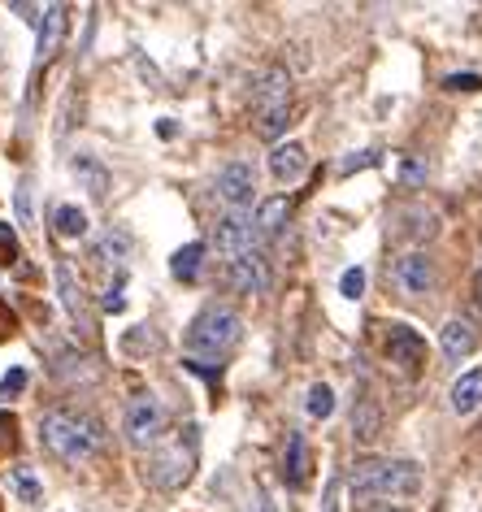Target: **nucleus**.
Listing matches in <instances>:
<instances>
[{
  "label": "nucleus",
  "mask_w": 482,
  "mask_h": 512,
  "mask_svg": "<svg viewBox=\"0 0 482 512\" xmlns=\"http://www.w3.org/2000/svg\"><path fill=\"white\" fill-rule=\"evenodd\" d=\"M287 122H291V109H278V113H265V118H257V131L265 139H274V135L287 131Z\"/></svg>",
  "instance_id": "obj_27"
},
{
  "label": "nucleus",
  "mask_w": 482,
  "mask_h": 512,
  "mask_svg": "<svg viewBox=\"0 0 482 512\" xmlns=\"http://www.w3.org/2000/svg\"><path fill=\"white\" fill-rule=\"evenodd\" d=\"M244 339V317H239L231 304H209V309L196 313V322L187 326V352L192 356H209V361L222 365V356Z\"/></svg>",
  "instance_id": "obj_3"
},
{
  "label": "nucleus",
  "mask_w": 482,
  "mask_h": 512,
  "mask_svg": "<svg viewBox=\"0 0 482 512\" xmlns=\"http://www.w3.org/2000/svg\"><path fill=\"white\" fill-rule=\"evenodd\" d=\"M452 413L456 417H469L482 408V369H469V374H461L452 382V395H448Z\"/></svg>",
  "instance_id": "obj_16"
},
{
  "label": "nucleus",
  "mask_w": 482,
  "mask_h": 512,
  "mask_svg": "<svg viewBox=\"0 0 482 512\" xmlns=\"http://www.w3.org/2000/svg\"><path fill=\"white\" fill-rule=\"evenodd\" d=\"M14 447H18V417L0 413V452H14Z\"/></svg>",
  "instance_id": "obj_29"
},
{
  "label": "nucleus",
  "mask_w": 482,
  "mask_h": 512,
  "mask_svg": "<svg viewBox=\"0 0 482 512\" xmlns=\"http://www.w3.org/2000/svg\"><path fill=\"white\" fill-rule=\"evenodd\" d=\"M213 191H218L222 204H231V209H244L257 196V165L252 161H231L222 165L218 178H213Z\"/></svg>",
  "instance_id": "obj_8"
},
{
  "label": "nucleus",
  "mask_w": 482,
  "mask_h": 512,
  "mask_svg": "<svg viewBox=\"0 0 482 512\" xmlns=\"http://www.w3.org/2000/svg\"><path fill=\"white\" fill-rule=\"evenodd\" d=\"M404 217H409V235H413V239H430V235H435V230H439L435 213L422 209V204H413V209H404Z\"/></svg>",
  "instance_id": "obj_25"
},
{
  "label": "nucleus",
  "mask_w": 482,
  "mask_h": 512,
  "mask_svg": "<svg viewBox=\"0 0 482 512\" xmlns=\"http://www.w3.org/2000/svg\"><path fill=\"white\" fill-rule=\"evenodd\" d=\"M378 152H365V157H348L344 165H339V174H352V170H365V165H374Z\"/></svg>",
  "instance_id": "obj_35"
},
{
  "label": "nucleus",
  "mask_w": 482,
  "mask_h": 512,
  "mask_svg": "<svg viewBox=\"0 0 482 512\" xmlns=\"http://www.w3.org/2000/svg\"><path fill=\"white\" fill-rule=\"evenodd\" d=\"M196 452H200V430L187 421L174 439L152 447V456H148L152 486H161V491H179V486H187V478L196 473Z\"/></svg>",
  "instance_id": "obj_4"
},
{
  "label": "nucleus",
  "mask_w": 482,
  "mask_h": 512,
  "mask_svg": "<svg viewBox=\"0 0 482 512\" xmlns=\"http://www.w3.org/2000/svg\"><path fill=\"white\" fill-rule=\"evenodd\" d=\"M391 278L404 296H430L435 291V261L426 252H404L396 265H391Z\"/></svg>",
  "instance_id": "obj_9"
},
{
  "label": "nucleus",
  "mask_w": 482,
  "mask_h": 512,
  "mask_svg": "<svg viewBox=\"0 0 482 512\" xmlns=\"http://www.w3.org/2000/svg\"><path fill=\"white\" fill-rule=\"evenodd\" d=\"M22 391H27V369H9L5 382H0V395L14 400V395H22Z\"/></svg>",
  "instance_id": "obj_30"
},
{
  "label": "nucleus",
  "mask_w": 482,
  "mask_h": 512,
  "mask_svg": "<svg viewBox=\"0 0 482 512\" xmlns=\"http://www.w3.org/2000/svg\"><path fill=\"white\" fill-rule=\"evenodd\" d=\"M200 261H205V243H187V248H179L170 256V274L183 278V283H196V278H200Z\"/></svg>",
  "instance_id": "obj_20"
},
{
  "label": "nucleus",
  "mask_w": 482,
  "mask_h": 512,
  "mask_svg": "<svg viewBox=\"0 0 482 512\" xmlns=\"http://www.w3.org/2000/svg\"><path fill=\"white\" fill-rule=\"evenodd\" d=\"M57 235H66V239L87 235V213L79 209V204H61L57 209Z\"/></svg>",
  "instance_id": "obj_22"
},
{
  "label": "nucleus",
  "mask_w": 482,
  "mask_h": 512,
  "mask_svg": "<svg viewBox=\"0 0 482 512\" xmlns=\"http://www.w3.org/2000/svg\"><path fill=\"white\" fill-rule=\"evenodd\" d=\"M40 443L48 456H57L61 465H83L87 456L100 452L105 443V426L96 417L79 413V408H53L40 417Z\"/></svg>",
  "instance_id": "obj_1"
},
{
  "label": "nucleus",
  "mask_w": 482,
  "mask_h": 512,
  "mask_svg": "<svg viewBox=\"0 0 482 512\" xmlns=\"http://www.w3.org/2000/svg\"><path fill=\"white\" fill-rule=\"evenodd\" d=\"M122 434H126V443H131V447H139V452H148V447H161V443L170 439L166 404H161L157 395H135V400L126 404Z\"/></svg>",
  "instance_id": "obj_5"
},
{
  "label": "nucleus",
  "mask_w": 482,
  "mask_h": 512,
  "mask_svg": "<svg viewBox=\"0 0 482 512\" xmlns=\"http://www.w3.org/2000/svg\"><path fill=\"white\" fill-rule=\"evenodd\" d=\"M378 512H404V508H378Z\"/></svg>",
  "instance_id": "obj_40"
},
{
  "label": "nucleus",
  "mask_w": 482,
  "mask_h": 512,
  "mask_svg": "<svg viewBox=\"0 0 482 512\" xmlns=\"http://www.w3.org/2000/svg\"><path fill=\"white\" fill-rule=\"evenodd\" d=\"M304 170H309V152H304V144H274L270 174L278 178V183H291V178H300Z\"/></svg>",
  "instance_id": "obj_17"
},
{
  "label": "nucleus",
  "mask_w": 482,
  "mask_h": 512,
  "mask_svg": "<svg viewBox=\"0 0 482 512\" xmlns=\"http://www.w3.org/2000/svg\"><path fill=\"white\" fill-rule=\"evenodd\" d=\"M283 482L291 491H300L304 482H309V443H304L300 430L287 434V452H283Z\"/></svg>",
  "instance_id": "obj_15"
},
{
  "label": "nucleus",
  "mask_w": 482,
  "mask_h": 512,
  "mask_svg": "<svg viewBox=\"0 0 482 512\" xmlns=\"http://www.w3.org/2000/svg\"><path fill=\"white\" fill-rule=\"evenodd\" d=\"M331 413H335V391L326 382L309 387V417H331Z\"/></svg>",
  "instance_id": "obj_26"
},
{
  "label": "nucleus",
  "mask_w": 482,
  "mask_h": 512,
  "mask_svg": "<svg viewBox=\"0 0 482 512\" xmlns=\"http://www.w3.org/2000/svg\"><path fill=\"white\" fill-rule=\"evenodd\" d=\"M422 486V469L413 460H357L348 473L352 499H404Z\"/></svg>",
  "instance_id": "obj_2"
},
{
  "label": "nucleus",
  "mask_w": 482,
  "mask_h": 512,
  "mask_svg": "<svg viewBox=\"0 0 482 512\" xmlns=\"http://www.w3.org/2000/svg\"><path fill=\"white\" fill-rule=\"evenodd\" d=\"M9 482H14V491L27 499V504H40V499H44V486H40V478H35L27 465H18L14 473H9Z\"/></svg>",
  "instance_id": "obj_23"
},
{
  "label": "nucleus",
  "mask_w": 482,
  "mask_h": 512,
  "mask_svg": "<svg viewBox=\"0 0 482 512\" xmlns=\"http://www.w3.org/2000/svg\"><path fill=\"white\" fill-rule=\"evenodd\" d=\"M252 512H278V504L265 491H257V499H252Z\"/></svg>",
  "instance_id": "obj_37"
},
{
  "label": "nucleus",
  "mask_w": 482,
  "mask_h": 512,
  "mask_svg": "<svg viewBox=\"0 0 482 512\" xmlns=\"http://www.w3.org/2000/svg\"><path fill=\"white\" fill-rule=\"evenodd\" d=\"M126 252H131V235H126V230H105V235H100V243H96V256H100V261H113V265H118V270H122V265H126Z\"/></svg>",
  "instance_id": "obj_21"
},
{
  "label": "nucleus",
  "mask_w": 482,
  "mask_h": 512,
  "mask_svg": "<svg viewBox=\"0 0 482 512\" xmlns=\"http://www.w3.org/2000/svg\"><path fill=\"white\" fill-rule=\"evenodd\" d=\"M422 178H426V170H422V165H417V161L404 165V183H422Z\"/></svg>",
  "instance_id": "obj_38"
},
{
  "label": "nucleus",
  "mask_w": 482,
  "mask_h": 512,
  "mask_svg": "<svg viewBox=\"0 0 482 512\" xmlns=\"http://www.w3.org/2000/svg\"><path fill=\"white\" fill-rule=\"evenodd\" d=\"M18 235H14V226L9 222H0V265H14L18 261Z\"/></svg>",
  "instance_id": "obj_28"
},
{
  "label": "nucleus",
  "mask_w": 482,
  "mask_h": 512,
  "mask_svg": "<svg viewBox=\"0 0 482 512\" xmlns=\"http://www.w3.org/2000/svg\"><path fill=\"white\" fill-rule=\"evenodd\" d=\"M118 287H122V278H118V283H113V287H109V296H105V300H100V304H105V309H109V313H122V296H118Z\"/></svg>",
  "instance_id": "obj_36"
},
{
  "label": "nucleus",
  "mask_w": 482,
  "mask_h": 512,
  "mask_svg": "<svg viewBox=\"0 0 482 512\" xmlns=\"http://www.w3.org/2000/svg\"><path fill=\"white\" fill-rule=\"evenodd\" d=\"M378 430H383V413H378V404L374 400H357V408H352V439L374 443Z\"/></svg>",
  "instance_id": "obj_18"
},
{
  "label": "nucleus",
  "mask_w": 482,
  "mask_h": 512,
  "mask_svg": "<svg viewBox=\"0 0 482 512\" xmlns=\"http://www.w3.org/2000/svg\"><path fill=\"white\" fill-rule=\"evenodd\" d=\"M61 40H66V5H48L44 22H40V48H35V74H40L48 61L57 57Z\"/></svg>",
  "instance_id": "obj_13"
},
{
  "label": "nucleus",
  "mask_w": 482,
  "mask_h": 512,
  "mask_svg": "<svg viewBox=\"0 0 482 512\" xmlns=\"http://www.w3.org/2000/svg\"><path fill=\"white\" fill-rule=\"evenodd\" d=\"M383 352H387V361L396 365L404 378H417V374L426 369V339L417 335L413 326H404V322H391V326H387Z\"/></svg>",
  "instance_id": "obj_7"
},
{
  "label": "nucleus",
  "mask_w": 482,
  "mask_h": 512,
  "mask_svg": "<svg viewBox=\"0 0 482 512\" xmlns=\"http://www.w3.org/2000/svg\"><path fill=\"white\" fill-rule=\"evenodd\" d=\"M74 174H79V178H83V183H87V191H92V196H105V187H109V174H105V170H100V165H96V161H87V157H79V161H74Z\"/></svg>",
  "instance_id": "obj_24"
},
{
  "label": "nucleus",
  "mask_w": 482,
  "mask_h": 512,
  "mask_svg": "<svg viewBox=\"0 0 482 512\" xmlns=\"http://www.w3.org/2000/svg\"><path fill=\"white\" fill-rule=\"evenodd\" d=\"M226 278H231V287L239 296H261L265 287H270V270H265L261 252L252 256H235V261H226Z\"/></svg>",
  "instance_id": "obj_12"
},
{
  "label": "nucleus",
  "mask_w": 482,
  "mask_h": 512,
  "mask_svg": "<svg viewBox=\"0 0 482 512\" xmlns=\"http://www.w3.org/2000/svg\"><path fill=\"white\" fill-rule=\"evenodd\" d=\"M478 300H482V265H478Z\"/></svg>",
  "instance_id": "obj_39"
},
{
  "label": "nucleus",
  "mask_w": 482,
  "mask_h": 512,
  "mask_svg": "<svg viewBox=\"0 0 482 512\" xmlns=\"http://www.w3.org/2000/svg\"><path fill=\"white\" fill-rule=\"evenodd\" d=\"M339 291H344L348 300H361L365 296V270H348L344 283H339Z\"/></svg>",
  "instance_id": "obj_32"
},
{
  "label": "nucleus",
  "mask_w": 482,
  "mask_h": 512,
  "mask_svg": "<svg viewBox=\"0 0 482 512\" xmlns=\"http://www.w3.org/2000/svg\"><path fill=\"white\" fill-rule=\"evenodd\" d=\"M443 87H448V92H478V87H482V74H448V79H443Z\"/></svg>",
  "instance_id": "obj_31"
},
{
  "label": "nucleus",
  "mask_w": 482,
  "mask_h": 512,
  "mask_svg": "<svg viewBox=\"0 0 482 512\" xmlns=\"http://www.w3.org/2000/svg\"><path fill=\"white\" fill-rule=\"evenodd\" d=\"M14 330H18V317L9 313V304H5V300H0V343L14 339Z\"/></svg>",
  "instance_id": "obj_34"
},
{
  "label": "nucleus",
  "mask_w": 482,
  "mask_h": 512,
  "mask_svg": "<svg viewBox=\"0 0 482 512\" xmlns=\"http://www.w3.org/2000/svg\"><path fill=\"white\" fill-rule=\"evenodd\" d=\"M18 217H22V226H31V183L27 178L18 183Z\"/></svg>",
  "instance_id": "obj_33"
},
{
  "label": "nucleus",
  "mask_w": 482,
  "mask_h": 512,
  "mask_svg": "<svg viewBox=\"0 0 482 512\" xmlns=\"http://www.w3.org/2000/svg\"><path fill=\"white\" fill-rule=\"evenodd\" d=\"M287 217H291V200L270 196V200H261V209H257V230L261 235H278V230L287 226Z\"/></svg>",
  "instance_id": "obj_19"
},
{
  "label": "nucleus",
  "mask_w": 482,
  "mask_h": 512,
  "mask_svg": "<svg viewBox=\"0 0 482 512\" xmlns=\"http://www.w3.org/2000/svg\"><path fill=\"white\" fill-rule=\"evenodd\" d=\"M287 100H291V74H287L283 66L261 70V79L252 83V113H257V118H265V113L287 109Z\"/></svg>",
  "instance_id": "obj_10"
},
{
  "label": "nucleus",
  "mask_w": 482,
  "mask_h": 512,
  "mask_svg": "<svg viewBox=\"0 0 482 512\" xmlns=\"http://www.w3.org/2000/svg\"><path fill=\"white\" fill-rule=\"evenodd\" d=\"M213 243H218V252L226 261H235V256H252L261 248V230H257V217L244 213V209H231L218 217V226H213Z\"/></svg>",
  "instance_id": "obj_6"
},
{
  "label": "nucleus",
  "mask_w": 482,
  "mask_h": 512,
  "mask_svg": "<svg viewBox=\"0 0 482 512\" xmlns=\"http://www.w3.org/2000/svg\"><path fill=\"white\" fill-rule=\"evenodd\" d=\"M439 348H443L448 361H465V356L478 348V330L469 326L465 317H452V322L439 330Z\"/></svg>",
  "instance_id": "obj_14"
},
{
  "label": "nucleus",
  "mask_w": 482,
  "mask_h": 512,
  "mask_svg": "<svg viewBox=\"0 0 482 512\" xmlns=\"http://www.w3.org/2000/svg\"><path fill=\"white\" fill-rule=\"evenodd\" d=\"M57 291H61V304H66L74 330H92V309H87L83 283H79V274H74L70 261H57Z\"/></svg>",
  "instance_id": "obj_11"
}]
</instances>
